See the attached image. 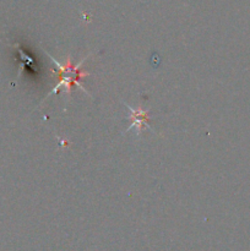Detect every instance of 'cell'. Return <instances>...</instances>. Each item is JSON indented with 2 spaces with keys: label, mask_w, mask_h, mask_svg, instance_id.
I'll use <instances>...</instances> for the list:
<instances>
[{
  "label": "cell",
  "mask_w": 250,
  "mask_h": 251,
  "mask_svg": "<svg viewBox=\"0 0 250 251\" xmlns=\"http://www.w3.org/2000/svg\"><path fill=\"white\" fill-rule=\"evenodd\" d=\"M47 54H48V53H47ZM48 55H49V54H48ZM49 56H50L51 61L55 64L56 70H58V76L60 77V81H59V82L56 83L55 86H54L53 90H51L50 92H49L48 95L46 96V98H48L49 96L53 95V93L58 92V91L60 90L61 87H65L68 95H70L71 87H73V86H75V85L77 86V87H80L82 91H85L86 93H88L87 91H86V88H83L82 86H81V83H78V78L82 77V76L90 75V73H87V71H86V73H85V71H83V73H81V71H80V66L82 65V64L85 63V61L87 60L88 58H90V55L86 56V58H83L82 60H81L80 63L76 64V65H73V64H71L70 56L68 58V63H66V65H61L59 61L55 60V58H53L51 55H49ZM88 95H90V93H88ZM46 98H44V100H46Z\"/></svg>",
  "instance_id": "6da1fadb"
},
{
  "label": "cell",
  "mask_w": 250,
  "mask_h": 251,
  "mask_svg": "<svg viewBox=\"0 0 250 251\" xmlns=\"http://www.w3.org/2000/svg\"><path fill=\"white\" fill-rule=\"evenodd\" d=\"M127 107V109L130 110V113H131V115H130V119H131V125H130L129 127L126 129V131H129V130L131 129H136L137 131V135H140V132H141V130L144 129V127H147V129H151V127L149 126V124H147V120L150 119L149 117V112L150 109H134V108L129 107L127 104H125Z\"/></svg>",
  "instance_id": "7a4b0ae2"
}]
</instances>
